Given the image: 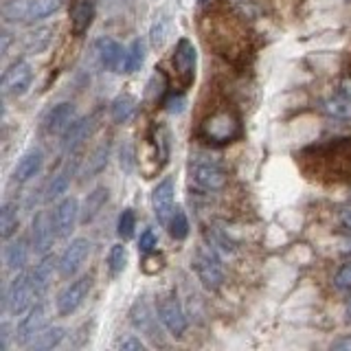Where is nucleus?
Segmentation results:
<instances>
[{
	"label": "nucleus",
	"instance_id": "obj_7",
	"mask_svg": "<svg viewBox=\"0 0 351 351\" xmlns=\"http://www.w3.org/2000/svg\"><path fill=\"white\" fill-rule=\"evenodd\" d=\"M156 312H158L162 327L167 329L171 336L180 338L186 332V316H184V310H182V305L178 301V296H176V292H165L158 296Z\"/></svg>",
	"mask_w": 351,
	"mask_h": 351
},
{
	"label": "nucleus",
	"instance_id": "obj_46",
	"mask_svg": "<svg viewBox=\"0 0 351 351\" xmlns=\"http://www.w3.org/2000/svg\"><path fill=\"white\" fill-rule=\"evenodd\" d=\"M345 252V255H351V237H347L345 241H343V248H340Z\"/></svg>",
	"mask_w": 351,
	"mask_h": 351
},
{
	"label": "nucleus",
	"instance_id": "obj_21",
	"mask_svg": "<svg viewBox=\"0 0 351 351\" xmlns=\"http://www.w3.org/2000/svg\"><path fill=\"white\" fill-rule=\"evenodd\" d=\"M42 165H44V156L38 147L29 149L25 156H22L16 165V171H14V178L18 182H27L31 178H36V176L42 171Z\"/></svg>",
	"mask_w": 351,
	"mask_h": 351
},
{
	"label": "nucleus",
	"instance_id": "obj_20",
	"mask_svg": "<svg viewBox=\"0 0 351 351\" xmlns=\"http://www.w3.org/2000/svg\"><path fill=\"white\" fill-rule=\"evenodd\" d=\"M55 270H60V259H55L53 255H42L40 263H36V268L31 270V279L36 283V290L40 296L49 290Z\"/></svg>",
	"mask_w": 351,
	"mask_h": 351
},
{
	"label": "nucleus",
	"instance_id": "obj_3",
	"mask_svg": "<svg viewBox=\"0 0 351 351\" xmlns=\"http://www.w3.org/2000/svg\"><path fill=\"white\" fill-rule=\"evenodd\" d=\"M64 0H11L5 5V18L9 22H40L58 14Z\"/></svg>",
	"mask_w": 351,
	"mask_h": 351
},
{
	"label": "nucleus",
	"instance_id": "obj_17",
	"mask_svg": "<svg viewBox=\"0 0 351 351\" xmlns=\"http://www.w3.org/2000/svg\"><path fill=\"white\" fill-rule=\"evenodd\" d=\"M53 219H55V228H58V237L60 239L71 237L77 222H80V202L71 195L62 197L58 206L53 208Z\"/></svg>",
	"mask_w": 351,
	"mask_h": 351
},
{
	"label": "nucleus",
	"instance_id": "obj_4",
	"mask_svg": "<svg viewBox=\"0 0 351 351\" xmlns=\"http://www.w3.org/2000/svg\"><path fill=\"white\" fill-rule=\"evenodd\" d=\"M189 176H191V182H193L195 189L206 191V193L224 189L226 182H228L226 169L217 160L206 158V156H195L191 160Z\"/></svg>",
	"mask_w": 351,
	"mask_h": 351
},
{
	"label": "nucleus",
	"instance_id": "obj_44",
	"mask_svg": "<svg viewBox=\"0 0 351 351\" xmlns=\"http://www.w3.org/2000/svg\"><path fill=\"white\" fill-rule=\"evenodd\" d=\"M338 222H340V226H343V228L347 230V233L351 235V206H349V208H345V211L340 213Z\"/></svg>",
	"mask_w": 351,
	"mask_h": 351
},
{
	"label": "nucleus",
	"instance_id": "obj_23",
	"mask_svg": "<svg viewBox=\"0 0 351 351\" xmlns=\"http://www.w3.org/2000/svg\"><path fill=\"white\" fill-rule=\"evenodd\" d=\"M106 202H108V189L106 186H97L95 191L86 195L84 204L80 206V222H84V224L93 222V219L104 211Z\"/></svg>",
	"mask_w": 351,
	"mask_h": 351
},
{
	"label": "nucleus",
	"instance_id": "obj_49",
	"mask_svg": "<svg viewBox=\"0 0 351 351\" xmlns=\"http://www.w3.org/2000/svg\"><path fill=\"white\" fill-rule=\"evenodd\" d=\"M349 204H351V193H349Z\"/></svg>",
	"mask_w": 351,
	"mask_h": 351
},
{
	"label": "nucleus",
	"instance_id": "obj_47",
	"mask_svg": "<svg viewBox=\"0 0 351 351\" xmlns=\"http://www.w3.org/2000/svg\"><path fill=\"white\" fill-rule=\"evenodd\" d=\"M347 318L351 321V299H349V303H347Z\"/></svg>",
	"mask_w": 351,
	"mask_h": 351
},
{
	"label": "nucleus",
	"instance_id": "obj_22",
	"mask_svg": "<svg viewBox=\"0 0 351 351\" xmlns=\"http://www.w3.org/2000/svg\"><path fill=\"white\" fill-rule=\"evenodd\" d=\"M29 241L25 237H18L14 241H7V246H5V263H7V268L9 270H22L27 266V261H29Z\"/></svg>",
	"mask_w": 351,
	"mask_h": 351
},
{
	"label": "nucleus",
	"instance_id": "obj_42",
	"mask_svg": "<svg viewBox=\"0 0 351 351\" xmlns=\"http://www.w3.org/2000/svg\"><path fill=\"white\" fill-rule=\"evenodd\" d=\"M134 149H132V145H123L121 147V169H125L128 173L134 169Z\"/></svg>",
	"mask_w": 351,
	"mask_h": 351
},
{
	"label": "nucleus",
	"instance_id": "obj_12",
	"mask_svg": "<svg viewBox=\"0 0 351 351\" xmlns=\"http://www.w3.org/2000/svg\"><path fill=\"white\" fill-rule=\"evenodd\" d=\"M33 82V69L29 62H14L3 75V95L5 97H22L29 93Z\"/></svg>",
	"mask_w": 351,
	"mask_h": 351
},
{
	"label": "nucleus",
	"instance_id": "obj_40",
	"mask_svg": "<svg viewBox=\"0 0 351 351\" xmlns=\"http://www.w3.org/2000/svg\"><path fill=\"white\" fill-rule=\"evenodd\" d=\"M165 38H167V27H165V20L158 18L156 20V25L152 27V44L156 49H160L162 44H165Z\"/></svg>",
	"mask_w": 351,
	"mask_h": 351
},
{
	"label": "nucleus",
	"instance_id": "obj_1",
	"mask_svg": "<svg viewBox=\"0 0 351 351\" xmlns=\"http://www.w3.org/2000/svg\"><path fill=\"white\" fill-rule=\"evenodd\" d=\"M200 134L211 145H230L244 134L241 119L230 110H217L211 117H206L200 125Z\"/></svg>",
	"mask_w": 351,
	"mask_h": 351
},
{
	"label": "nucleus",
	"instance_id": "obj_11",
	"mask_svg": "<svg viewBox=\"0 0 351 351\" xmlns=\"http://www.w3.org/2000/svg\"><path fill=\"white\" fill-rule=\"evenodd\" d=\"M77 119V110L71 101L55 104L47 110V114L42 117V130L51 136H64Z\"/></svg>",
	"mask_w": 351,
	"mask_h": 351
},
{
	"label": "nucleus",
	"instance_id": "obj_39",
	"mask_svg": "<svg viewBox=\"0 0 351 351\" xmlns=\"http://www.w3.org/2000/svg\"><path fill=\"white\" fill-rule=\"evenodd\" d=\"M162 255H156V252H147L145 259H143V270H145L147 274H156L160 268H162Z\"/></svg>",
	"mask_w": 351,
	"mask_h": 351
},
{
	"label": "nucleus",
	"instance_id": "obj_35",
	"mask_svg": "<svg viewBox=\"0 0 351 351\" xmlns=\"http://www.w3.org/2000/svg\"><path fill=\"white\" fill-rule=\"evenodd\" d=\"M208 241H211V248L215 252L219 250V252H224V255H233V252H235V244L219 228H211V230H208Z\"/></svg>",
	"mask_w": 351,
	"mask_h": 351
},
{
	"label": "nucleus",
	"instance_id": "obj_37",
	"mask_svg": "<svg viewBox=\"0 0 351 351\" xmlns=\"http://www.w3.org/2000/svg\"><path fill=\"white\" fill-rule=\"evenodd\" d=\"M334 285L340 292H351V261H347L345 266L336 272Z\"/></svg>",
	"mask_w": 351,
	"mask_h": 351
},
{
	"label": "nucleus",
	"instance_id": "obj_27",
	"mask_svg": "<svg viewBox=\"0 0 351 351\" xmlns=\"http://www.w3.org/2000/svg\"><path fill=\"white\" fill-rule=\"evenodd\" d=\"M108 158H110V145H108V143H101V145L95 147L90 156H88L82 176H84V178H95L97 173H101L106 169Z\"/></svg>",
	"mask_w": 351,
	"mask_h": 351
},
{
	"label": "nucleus",
	"instance_id": "obj_43",
	"mask_svg": "<svg viewBox=\"0 0 351 351\" xmlns=\"http://www.w3.org/2000/svg\"><path fill=\"white\" fill-rule=\"evenodd\" d=\"M9 338H11V332H9V325L3 323L0 325V349L7 351L9 349Z\"/></svg>",
	"mask_w": 351,
	"mask_h": 351
},
{
	"label": "nucleus",
	"instance_id": "obj_41",
	"mask_svg": "<svg viewBox=\"0 0 351 351\" xmlns=\"http://www.w3.org/2000/svg\"><path fill=\"white\" fill-rule=\"evenodd\" d=\"M162 106H165V110H167V112L178 114V112H182V110H184V97L171 93V95L162 101Z\"/></svg>",
	"mask_w": 351,
	"mask_h": 351
},
{
	"label": "nucleus",
	"instance_id": "obj_33",
	"mask_svg": "<svg viewBox=\"0 0 351 351\" xmlns=\"http://www.w3.org/2000/svg\"><path fill=\"white\" fill-rule=\"evenodd\" d=\"M143 62H145V44L143 40H134L128 47V55H125V73H136Z\"/></svg>",
	"mask_w": 351,
	"mask_h": 351
},
{
	"label": "nucleus",
	"instance_id": "obj_45",
	"mask_svg": "<svg viewBox=\"0 0 351 351\" xmlns=\"http://www.w3.org/2000/svg\"><path fill=\"white\" fill-rule=\"evenodd\" d=\"M332 349H338V351H351V336L338 338L336 343L332 345Z\"/></svg>",
	"mask_w": 351,
	"mask_h": 351
},
{
	"label": "nucleus",
	"instance_id": "obj_29",
	"mask_svg": "<svg viewBox=\"0 0 351 351\" xmlns=\"http://www.w3.org/2000/svg\"><path fill=\"white\" fill-rule=\"evenodd\" d=\"M325 112L334 119L340 121H351V97L349 95H336V97H329L327 101L323 104Z\"/></svg>",
	"mask_w": 351,
	"mask_h": 351
},
{
	"label": "nucleus",
	"instance_id": "obj_31",
	"mask_svg": "<svg viewBox=\"0 0 351 351\" xmlns=\"http://www.w3.org/2000/svg\"><path fill=\"white\" fill-rule=\"evenodd\" d=\"M167 230H169V235L176 241H182L186 235H189V219H186V213L182 211L180 206L173 208L171 219H169V224H167Z\"/></svg>",
	"mask_w": 351,
	"mask_h": 351
},
{
	"label": "nucleus",
	"instance_id": "obj_32",
	"mask_svg": "<svg viewBox=\"0 0 351 351\" xmlns=\"http://www.w3.org/2000/svg\"><path fill=\"white\" fill-rule=\"evenodd\" d=\"M128 266V248L123 244H114L108 252V270L112 277H119Z\"/></svg>",
	"mask_w": 351,
	"mask_h": 351
},
{
	"label": "nucleus",
	"instance_id": "obj_26",
	"mask_svg": "<svg viewBox=\"0 0 351 351\" xmlns=\"http://www.w3.org/2000/svg\"><path fill=\"white\" fill-rule=\"evenodd\" d=\"M18 202L16 200H5L3 206H0V237L5 241H9L18 233Z\"/></svg>",
	"mask_w": 351,
	"mask_h": 351
},
{
	"label": "nucleus",
	"instance_id": "obj_30",
	"mask_svg": "<svg viewBox=\"0 0 351 351\" xmlns=\"http://www.w3.org/2000/svg\"><path fill=\"white\" fill-rule=\"evenodd\" d=\"M51 36H53V29L51 27H38V29H33L31 33H27V38H25V49L29 53H33V55L47 51L49 44H51Z\"/></svg>",
	"mask_w": 351,
	"mask_h": 351
},
{
	"label": "nucleus",
	"instance_id": "obj_10",
	"mask_svg": "<svg viewBox=\"0 0 351 351\" xmlns=\"http://www.w3.org/2000/svg\"><path fill=\"white\" fill-rule=\"evenodd\" d=\"M88 257H90V241H88L86 237L73 239L60 257V270H58L60 277L62 279H75L77 272L84 268Z\"/></svg>",
	"mask_w": 351,
	"mask_h": 351
},
{
	"label": "nucleus",
	"instance_id": "obj_9",
	"mask_svg": "<svg viewBox=\"0 0 351 351\" xmlns=\"http://www.w3.org/2000/svg\"><path fill=\"white\" fill-rule=\"evenodd\" d=\"M55 237H58V228H55L53 213L42 208V211L36 213L31 224V248L36 250L38 255H49Z\"/></svg>",
	"mask_w": 351,
	"mask_h": 351
},
{
	"label": "nucleus",
	"instance_id": "obj_19",
	"mask_svg": "<svg viewBox=\"0 0 351 351\" xmlns=\"http://www.w3.org/2000/svg\"><path fill=\"white\" fill-rule=\"evenodd\" d=\"M93 128H95V123H93L90 117H77L75 123L69 130H66V134L62 136V147H64V152L66 154H75L88 138H90Z\"/></svg>",
	"mask_w": 351,
	"mask_h": 351
},
{
	"label": "nucleus",
	"instance_id": "obj_2",
	"mask_svg": "<svg viewBox=\"0 0 351 351\" xmlns=\"http://www.w3.org/2000/svg\"><path fill=\"white\" fill-rule=\"evenodd\" d=\"M38 296L40 294L31 279V272H18L5 290V310L11 316H22L31 310Z\"/></svg>",
	"mask_w": 351,
	"mask_h": 351
},
{
	"label": "nucleus",
	"instance_id": "obj_6",
	"mask_svg": "<svg viewBox=\"0 0 351 351\" xmlns=\"http://www.w3.org/2000/svg\"><path fill=\"white\" fill-rule=\"evenodd\" d=\"M90 288H93L90 274H82V277L73 279L69 285H64V290L58 294V299H55V310H58V314L60 316L75 314L84 305V301L88 299Z\"/></svg>",
	"mask_w": 351,
	"mask_h": 351
},
{
	"label": "nucleus",
	"instance_id": "obj_13",
	"mask_svg": "<svg viewBox=\"0 0 351 351\" xmlns=\"http://www.w3.org/2000/svg\"><path fill=\"white\" fill-rule=\"evenodd\" d=\"M158 312L154 310L149 305V301L145 296H141V299L134 301V305L130 307V323L134 329H138L141 334H145L147 338H154L158 340Z\"/></svg>",
	"mask_w": 351,
	"mask_h": 351
},
{
	"label": "nucleus",
	"instance_id": "obj_8",
	"mask_svg": "<svg viewBox=\"0 0 351 351\" xmlns=\"http://www.w3.org/2000/svg\"><path fill=\"white\" fill-rule=\"evenodd\" d=\"M173 71H176V80H178L182 90L191 88L193 80H195V64H197V53L195 47L189 38H180L178 44H176V51H173Z\"/></svg>",
	"mask_w": 351,
	"mask_h": 351
},
{
	"label": "nucleus",
	"instance_id": "obj_15",
	"mask_svg": "<svg viewBox=\"0 0 351 351\" xmlns=\"http://www.w3.org/2000/svg\"><path fill=\"white\" fill-rule=\"evenodd\" d=\"M95 53L99 64L104 66L106 71L110 73H125V55L128 49H123L114 38H99L95 42Z\"/></svg>",
	"mask_w": 351,
	"mask_h": 351
},
{
	"label": "nucleus",
	"instance_id": "obj_34",
	"mask_svg": "<svg viewBox=\"0 0 351 351\" xmlns=\"http://www.w3.org/2000/svg\"><path fill=\"white\" fill-rule=\"evenodd\" d=\"M134 228H136V215L132 208H123V213L119 215V224H117V233L119 237L128 241L134 237Z\"/></svg>",
	"mask_w": 351,
	"mask_h": 351
},
{
	"label": "nucleus",
	"instance_id": "obj_16",
	"mask_svg": "<svg viewBox=\"0 0 351 351\" xmlns=\"http://www.w3.org/2000/svg\"><path fill=\"white\" fill-rule=\"evenodd\" d=\"M173 195H176V186H173V178H162L152 191V208L154 215H156L158 224L167 228L171 213H173Z\"/></svg>",
	"mask_w": 351,
	"mask_h": 351
},
{
	"label": "nucleus",
	"instance_id": "obj_36",
	"mask_svg": "<svg viewBox=\"0 0 351 351\" xmlns=\"http://www.w3.org/2000/svg\"><path fill=\"white\" fill-rule=\"evenodd\" d=\"M114 349H119V351H145V343H143V340L134 334H125V336L117 338Z\"/></svg>",
	"mask_w": 351,
	"mask_h": 351
},
{
	"label": "nucleus",
	"instance_id": "obj_48",
	"mask_svg": "<svg viewBox=\"0 0 351 351\" xmlns=\"http://www.w3.org/2000/svg\"><path fill=\"white\" fill-rule=\"evenodd\" d=\"M239 3H250V0H239Z\"/></svg>",
	"mask_w": 351,
	"mask_h": 351
},
{
	"label": "nucleus",
	"instance_id": "obj_14",
	"mask_svg": "<svg viewBox=\"0 0 351 351\" xmlns=\"http://www.w3.org/2000/svg\"><path fill=\"white\" fill-rule=\"evenodd\" d=\"M47 321H49L47 305L33 303V307L27 312V316H22L18 327H16V343L29 347L31 340L36 338L44 327H47Z\"/></svg>",
	"mask_w": 351,
	"mask_h": 351
},
{
	"label": "nucleus",
	"instance_id": "obj_18",
	"mask_svg": "<svg viewBox=\"0 0 351 351\" xmlns=\"http://www.w3.org/2000/svg\"><path fill=\"white\" fill-rule=\"evenodd\" d=\"M97 11V0H71L69 16H71V29L73 36L82 38L90 29Z\"/></svg>",
	"mask_w": 351,
	"mask_h": 351
},
{
	"label": "nucleus",
	"instance_id": "obj_24",
	"mask_svg": "<svg viewBox=\"0 0 351 351\" xmlns=\"http://www.w3.org/2000/svg\"><path fill=\"white\" fill-rule=\"evenodd\" d=\"M136 110H138V101L132 95L123 93V95H119L112 106H110V117H112L114 123H130L132 119H134L136 114Z\"/></svg>",
	"mask_w": 351,
	"mask_h": 351
},
{
	"label": "nucleus",
	"instance_id": "obj_25",
	"mask_svg": "<svg viewBox=\"0 0 351 351\" xmlns=\"http://www.w3.org/2000/svg\"><path fill=\"white\" fill-rule=\"evenodd\" d=\"M64 336H66V329L64 327H60V325H47L29 343V349H33V351H49V349H55V347H60Z\"/></svg>",
	"mask_w": 351,
	"mask_h": 351
},
{
	"label": "nucleus",
	"instance_id": "obj_5",
	"mask_svg": "<svg viewBox=\"0 0 351 351\" xmlns=\"http://www.w3.org/2000/svg\"><path fill=\"white\" fill-rule=\"evenodd\" d=\"M191 266L206 290H219L224 283V268L219 263L213 248H197L191 259Z\"/></svg>",
	"mask_w": 351,
	"mask_h": 351
},
{
	"label": "nucleus",
	"instance_id": "obj_28",
	"mask_svg": "<svg viewBox=\"0 0 351 351\" xmlns=\"http://www.w3.org/2000/svg\"><path fill=\"white\" fill-rule=\"evenodd\" d=\"M71 180H73V169L62 167L49 182L47 200H60V197H64V193H69V189H71Z\"/></svg>",
	"mask_w": 351,
	"mask_h": 351
},
{
	"label": "nucleus",
	"instance_id": "obj_38",
	"mask_svg": "<svg viewBox=\"0 0 351 351\" xmlns=\"http://www.w3.org/2000/svg\"><path fill=\"white\" fill-rule=\"evenodd\" d=\"M154 248H156V235H154L152 228H145L138 237V250L143 255H147V252H152Z\"/></svg>",
	"mask_w": 351,
	"mask_h": 351
}]
</instances>
